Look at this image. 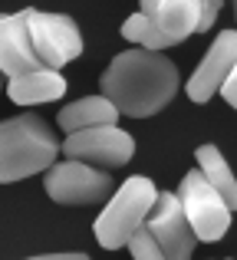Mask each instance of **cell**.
I'll list each match as a JSON object with an SVG mask.
<instances>
[{
  "label": "cell",
  "mask_w": 237,
  "mask_h": 260,
  "mask_svg": "<svg viewBox=\"0 0 237 260\" xmlns=\"http://www.w3.org/2000/svg\"><path fill=\"white\" fill-rule=\"evenodd\" d=\"M178 66L155 50H122L106 66L99 89L116 106L119 115L128 119H148L158 115L178 92Z\"/></svg>",
  "instance_id": "obj_1"
},
{
  "label": "cell",
  "mask_w": 237,
  "mask_h": 260,
  "mask_svg": "<svg viewBox=\"0 0 237 260\" xmlns=\"http://www.w3.org/2000/svg\"><path fill=\"white\" fill-rule=\"evenodd\" d=\"M56 155V132L37 112H20L0 122V184H13L46 172Z\"/></svg>",
  "instance_id": "obj_2"
},
{
  "label": "cell",
  "mask_w": 237,
  "mask_h": 260,
  "mask_svg": "<svg viewBox=\"0 0 237 260\" xmlns=\"http://www.w3.org/2000/svg\"><path fill=\"white\" fill-rule=\"evenodd\" d=\"M155 194H158V188H155L152 178H145V175L125 178L122 188L109 194V204L103 208V214L92 224L96 241L103 244L106 250L125 247L128 237H132L135 231H142V224H145L148 211H152V204H155Z\"/></svg>",
  "instance_id": "obj_3"
},
{
  "label": "cell",
  "mask_w": 237,
  "mask_h": 260,
  "mask_svg": "<svg viewBox=\"0 0 237 260\" xmlns=\"http://www.w3.org/2000/svg\"><path fill=\"white\" fill-rule=\"evenodd\" d=\"M26 37L43 70L59 73L83 53V33H79L76 20L66 13H43L26 7Z\"/></svg>",
  "instance_id": "obj_4"
},
{
  "label": "cell",
  "mask_w": 237,
  "mask_h": 260,
  "mask_svg": "<svg viewBox=\"0 0 237 260\" xmlns=\"http://www.w3.org/2000/svg\"><path fill=\"white\" fill-rule=\"evenodd\" d=\"M175 198H178L181 211H185V221H188V228L194 231L198 241L214 244L227 234V228H231V208H227L224 198L201 178L198 168L181 178Z\"/></svg>",
  "instance_id": "obj_5"
},
{
  "label": "cell",
  "mask_w": 237,
  "mask_h": 260,
  "mask_svg": "<svg viewBox=\"0 0 237 260\" xmlns=\"http://www.w3.org/2000/svg\"><path fill=\"white\" fill-rule=\"evenodd\" d=\"M59 152L70 161H83L92 168H122L132 161L135 155V139L128 132H122L119 125H92L70 132L66 142L59 145Z\"/></svg>",
  "instance_id": "obj_6"
},
{
  "label": "cell",
  "mask_w": 237,
  "mask_h": 260,
  "mask_svg": "<svg viewBox=\"0 0 237 260\" xmlns=\"http://www.w3.org/2000/svg\"><path fill=\"white\" fill-rule=\"evenodd\" d=\"M46 194L56 204H99L112 194V178L83 161H53L46 168Z\"/></svg>",
  "instance_id": "obj_7"
},
{
  "label": "cell",
  "mask_w": 237,
  "mask_h": 260,
  "mask_svg": "<svg viewBox=\"0 0 237 260\" xmlns=\"http://www.w3.org/2000/svg\"><path fill=\"white\" fill-rule=\"evenodd\" d=\"M142 228L152 234V241L158 244L165 260H191L194 247H198V237L188 228L185 211H181L175 191H158L155 194V204H152V211H148Z\"/></svg>",
  "instance_id": "obj_8"
},
{
  "label": "cell",
  "mask_w": 237,
  "mask_h": 260,
  "mask_svg": "<svg viewBox=\"0 0 237 260\" xmlns=\"http://www.w3.org/2000/svg\"><path fill=\"white\" fill-rule=\"evenodd\" d=\"M234 63H237V33L224 30V33H218V40L211 43V50L201 56L194 76L188 79V86H185L188 99L198 102V106L211 102L214 95H218V86L224 83V76L234 70Z\"/></svg>",
  "instance_id": "obj_9"
},
{
  "label": "cell",
  "mask_w": 237,
  "mask_h": 260,
  "mask_svg": "<svg viewBox=\"0 0 237 260\" xmlns=\"http://www.w3.org/2000/svg\"><path fill=\"white\" fill-rule=\"evenodd\" d=\"M33 70H43V66L26 37V10L0 13V76L13 79Z\"/></svg>",
  "instance_id": "obj_10"
},
{
  "label": "cell",
  "mask_w": 237,
  "mask_h": 260,
  "mask_svg": "<svg viewBox=\"0 0 237 260\" xmlns=\"http://www.w3.org/2000/svg\"><path fill=\"white\" fill-rule=\"evenodd\" d=\"M4 89L17 106H43V102L63 99L66 79L56 70H33V73H23V76L7 79Z\"/></svg>",
  "instance_id": "obj_11"
},
{
  "label": "cell",
  "mask_w": 237,
  "mask_h": 260,
  "mask_svg": "<svg viewBox=\"0 0 237 260\" xmlns=\"http://www.w3.org/2000/svg\"><path fill=\"white\" fill-rule=\"evenodd\" d=\"M148 20H152L161 37H168V43L175 46V43H181V40H188L191 33H198L201 4L198 0H161L158 10Z\"/></svg>",
  "instance_id": "obj_12"
},
{
  "label": "cell",
  "mask_w": 237,
  "mask_h": 260,
  "mask_svg": "<svg viewBox=\"0 0 237 260\" xmlns=\"http://www.w3.org/2000/svg\"><path fill=\"white\" fill-rule=\"evenodd\" d=\"M116 122H119V112L106 95H83V99L63 106L56 115V125L66 135L79 132V128H92V125H116Z\"/></svg>",
  "instance_id": "obj_13"
},
{
  "label": "cell",
  "mask_w": 237,
  "mask_h": 260,
  "mask_svg": "<svg viewBox=\"0 0 237 260\" xmlns=\"http://www.w3.org/2000/svg\"><path fill=\"white\" fill-rule=\"evenodd\" d=\"M194 158H198L201 178H205V181L224 198L227 208L234 211V204H237V181H234V172H231V165H227V158L218 152V145H198Z\"/></svg>",
  "instance_id": "obj_14"
},
{
  "label": "cell",
  "mask_w": 237,
  "mask_h": 260,
  "mask_svg": "<svg viewBox=\"0 0 237 260\" xmlns=\"http://www.w3.org/2000/svg\"><path fill=\"white\" fill-rule=\"evenodd\" d=\"M122 37H125L128 43L142 46V50H155V53H161V50L172 46V43H168V37H161L158 26H155L148 17H142V13H132V17L122 23Z\"/></svg>",
  "instance_id": "obj_15"
},
{
  "label": "cell",
  "mask_w": 237,
  "mask_h": 260,
  "mask_svg": "<svg viewBox=\"0 0 237 260\" xmlns=\"http://www.w3.org/2000/svg\"><path fill=\"white\" fill-rule=\"evenodd\" d=\"M125 247H128V254H132V260H165V254L158 250V244L152 241V234H148L145 228L135 231Z\"/></svg>",
  "instance_id": "obj_16"
},
{
  "label": "cell",
  "mask_w": 237,
  "mask_h": 260,
  "mask_svg": "<svg viewBox=\"0 0 237 260\" xmlns=\"http://www.w3.org/2000/svg\"><path fill=\"white\" fill-rule=\"evenodd\" d=\"M201 4V23H198V33H208L218 20V13L224 10V0H198Z\"/></svg>",
  "instance_id": "obj_17"
},
{
  "label": "cell",
  "mask_w": 237,
  "mask_h": 260,
  "mask_svg": "<svg viewBox=\"0 0 237 260\" xmlns=\"http://www.w3.org/2000/svg\"><path fill=\"white\" fill-rule=\"evenodd\" d=\"M218 92L224 95L227 106H237V70H231V73L224 76V83L218 86Z\"/></svg>",
  "instance_id": "obj_18"
},
{
  "label": "cell",
  "mask_w": 237,
  "mask_h": 260,
  "mask_svg": "<svg viewBox=\"0 0 237 260\" xmlns=\"http://www.w3.org/2000/svg\"><path fill=\"white\" fill-rule=\"evenodd\" d=\"M26 260H89L86 254H43V257H26Z\"/></svg>",
  "instance_id": "obj_19"
},
{
  "label": "cell",
  "mask_w": 237,
  "mask_h": 260,
  "mask_svg": "<svg viewBox=\"0 0 237 260\" xmlns=\"http://www.w3.org/2000/svg\"><path fill=\"white\" fill-rule=\"evenodd\" d=\"M158 4H161V0H139V13H142V17H152V13L158 10Z\"/></svg>",
  "instance_id": "obj_20"
},
{
  "label": "cell",
  "mask_w": 237,
  "mask_h": 260,
  "mask_svg": "<svg viewBox=\"0 0 237 260\" xmlns=\"http://www.w3.org/2000/svg\"><path fill=\"white\" fill-rule=\"evenodd\" d=\"M4 83H7V79H4V76H0V92H4Z\"/></svg>",
  "instance_id": "obj_21"
}]
</instances>
